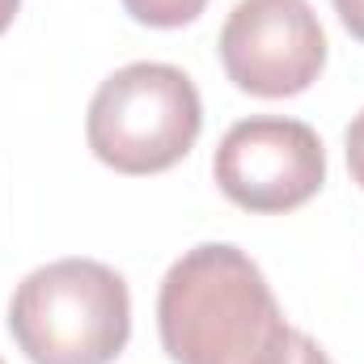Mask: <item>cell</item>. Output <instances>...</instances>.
Returning a JSON list of instances; mask_svg holds the SVG:
<instances>
[{
  "label": "cell",
  "mask_w": 364,
  "mask_h": 364,
  "mask_svg": "<svg viewBox=\"0 0 364 364\" xmlns=\"http://www.w3.org/2000/svg\"><path fill=\"white\" fill-rule=\"evenodd\" d=\"M0 364H4V360H0Z\"/></svg>",
  "instance_id": "8fae6325"
},
{
  "label": "cell",
  "mask_w": 364,
  "mask_h": 364,
  "mask_svg": "<svg viewBox=\"0 0 364 364\" xmlns=\"http://www.w3.org/2000/svg\"><path fill=\"white\" fill-rule=\"evenodd\" d=\"M203 127V102L195 81L157 60L110 73L90 102L85 140L90 153L114 174H166L195 149Z\"/></svg>",
  "instance_id": "3957f363"
},
{
  "label": "cell",
  "mask_w": 364,
  "mask_h": 364,
  "mask_svg": "<svg viewBox=\"0 0 364 364\" xmlns=\"http://www.w3.org/2000/svg\"><path fill=\"white\" fill-rule=\"evenodd\" d=\"M17 9H21V0H0V34L13 26V17H17Z\"/></svg>",
  "instance_id": "30bf717a"
},
{
  "label": "cell",
  "mask_w": 364,
  "mask_h": 364,
  "mask_svg": "<svg viewBox=\"0 0 364 364\" xmlns=\"http://www.w3.org/2000/svg\"><path fill=\"white\" fill-rule=\"evenodd\" d=\"M331 4H335L343 30H348L356 43H364V0H331Z\"/></svg>",
  "instance_id": "ba28073f"
},
{
  "label": "cell",
  "mask_w": 364,
  "mask_h": 364,
  "mask_svg": "<svg viewBox=\"0 0 364 364\" xmlns=\"http://www.w3.org/2000/svg\"><path fill=\"white\" fill-rule=\"evenodd\" d=\"M216 47L225 77L250 97H296L326 68V30L309 0H237Z\"/></svg>",
  "instance_id": "5b68a950"
},
{
  "label": "cell",
  "mask_w": 364,
  "mask_h": 364,
  "mask_svg": "<svg viewBox=\"0 0 364 364\" xmlns=\"http://www.w3.org/2000/svg\"><path fill=\"white\" fill-rule=\"evenodd\" d=\"M9 335L30 364H110L132 339L127 279L97 259H55L17 284Z\"/></svg>",
  "instance_id": "7a4b0ae2"
},
{
  "label": "cell",
  "mask_w": 364,
  "mask_h": 364,
  "mask_svg": "<svg viewBox=\"0 0 364 364\" xmlns=\"http://www.w3.org/2000/svg\"><path fill=\"white\" fill-rule=\"evenodd\" d=\"M127 17L140 21V26H153V30H178V26H191L208 0H123Z\"/></svg>",
  "instance_id": "8992f818"
},
{
  "label": "cell",
  "mask_w": 364,
  "mask_h": 364,
  "mask_svg": "<svg viewBox=\"0 0 364 364\" xmlns=\"http://www.w3.org/2000/svg\"><path fill=\"white\" fill-rule=\"evenodd\" d=\"M220 195L246 212L279 216L305 208L326 182V149L301 119L255 114L225 132L212 157Z\"/></svg>",
  "instance_id": "277c9868"
},
{
  "label": "cell",
  "mask_w": 364,
  "mask_h": 364,
  "mask_svg": "<svg viewBox=\"0 0 364 364\" xmlns=\"http://www.w3.org/2000/svg\"><path fill=\"white\" fill-rule=\"evenodd\" d=\"M157 335L174 364H288V326L259 263L229 246H191L157 292Z\"/></svg>",
  "instance_id": "6da1fadb"
},
{
  "label": "cell",
  "mask_w": 364,
  "mask_h": 364,
  "mask_svg": "<svg viewBox=\"0 0 364 364\" xmlns=\"http://www.w3.org/2000/svg\"><path fill=\"white\" fill-rule=\"evenodd\" d=\"M343 149H348V174H352V182L364 191V110L348 123V132H343Z\"/></svg>",
  "instance_id": "52a82bcc"
},
{
  "label": "cell",
  "mask_w": 364,
  "mask_h": 364,
  "mask_svg": "<svg viewBox=\"0 0 364 364\" xmlns=\"http://www.w3.org/2000/svg\"><path fill=\"white\" fill-rule=\"evenodd\" d=\"M288 364H331V356H326L305 331H296V339H292V360Z\"/></svg>",
  "instance_id": "9c48e42d"
}]
</instances>
